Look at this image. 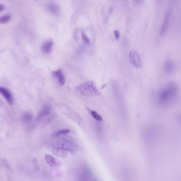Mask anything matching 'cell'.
Listing matches in <instances>:
<instances>
[{"label":"cell","mask_w":181,"mask_h":181,"mask_svg":"<svg viewBox=\"0 0 181 181\" xmlns=\"http://www.w3.org/2000/svg\"><path fill=\"white\" fill-rule=\"evenodd\" d=\"M178 91V87L176 84H168L158 93L157 98L159 103L164 106L171 104L177 98Z\"/></svg>","instance_id":"1"},{"label":"cell","mask_w":181,"mask_h":181,"mask_svg":"<svg viewBox=\"0 0 181 181\" xmlns=\"http://www.w3.org/2000/svg\"><path fill=\"white\" fill-rule=\"evenodd\" d=\"M80 94L85 96H97L101 94L96 84L92 81H87L78 86L76 88Z\"/></svg>","instance_id":"2"},{"label":"cell","mask_w":181,"mask_h":181,"mask_svg":"<svg viewBox=\"0 0 181 181\" xmlns=\"http://www.w3.org/2000/svg\"><path fill=\"white\" fill-rule=\"evenodd\" d=\"M59 108L60 111H62L64 115L66 116L73 121L75 122V123H77L82 128L85 127V122L77 112H75V111L64 104H60Z\"/></svg>","instance_id":"3"},{"label":"cell","mask_w":181,"mask_h":181,"mask_svg":"<svg viewBox=\"0 0 181 181\" xmlns=\"http://www.w3.org/2000/svg\"><path fill=\"white\" fill-rule=\"evenodd\" d=\"M78 174L79 181H98L90 168L87 165L82 166L79 168Z\"/></svg>","instance_id":"4"},{"label":"cell","mask_w":181,"mask_h":181,"mask_svg":"<svg viewBox=\"0 0 181 181\" xmlns=\"http://www.w3.org/2000/svg\"><path fill=\"white\" fill-rule=\"evenodd\" d=\"M55 147L64 149L69 152H74L77 150V147L75 143L66 139H60L55 142Z\"/></svg>","instance_id":"5"},{"label":"cell","mask_w":181,"mask_h":181,"mask_svg":"<svg viewBox=\"0 0 181 181\" xmlns=\"http://www.w3.org/2000/svg\"><path fill=\"white\" fill-rule=\"evenodd\" d=\"M171 14H172V11L171 9H168L166 11L165 13L164 14L163 20L162 21L161 27L160 28V35L161 36H164L166 33L168 32V28L170 27L171 20Z\"/></svg>","instance_id":"6"},{"label":"cell","mask_w":181,"mask_h":181,"mask_svg":"<svg viewBox=\"0 0 181 181\" xmlns=\"http://www.w3.org/2000/svg\"><path fill=\"white\" fill-rule=\"evenodd\" d=\"M129 60L132 65L136 68L141 69L142 67V62L138 52L136 50H131L129 53Z\"/></svg>","instance_id":"7"},{"label":"cell","mask_w":181,"mask_h":181,"mask_svg":"<svg viewBox=\"0 0 181 181\" xmlns=\"http://www.w3.org/2000/svg\"><path fill=\"white\" fill-rule=\"evenodd\" d=\"M52 77L54 81H55L60 87H62L65 84V76L62 69H59L53 71L52 73Z\"/></svg>","instance_id":"8"},{"label":"cell","mask_w":181,"mask_h":181,"mask_svg":"<svg viewBox=\"0 0 181 181\" xmlns=\"http://www.w3.org/2000/svg\"><path fill=\"white\" fill-rule=\"evenodd\" d=\"M52 106L49 104H46L39 112L37 117V120H40L43 117L49 116L52 112Z\"/></svg>","instance_id":"9"},{"label":"cell","mask_w":181,"mask_h":181,"mask_svg":"<svg viewBox=\"0 0 181 181\" xmlns=\"http://www.w3.org/2000/svg\"><path fill=\"white\" fill-rule=\"evenodd\" d=\"M0 93L9 104L13 103V98L9 90L3 87H0Z\"/></svg>","instance_id":"10"},{"label":"cell","mask_w":181,"mask_h":181,"mask_svg":"<svg viewBox=\"0 0 181 181\" xmlns=\"http://www.w3.org/2000/svg\"><path fill=\"white\" fill-rule=\"evenodd\" d=\"M52 152L53 154L55 155L56 156L59 157H64L67 156L69 152L59 147H55L52 149Z\"/></svg>","instance_id":"11"},{"label":"cell","mask_w":181,"mask_h":181,"mask_svg":"<svg viewBox=\"0 0 181 181\" xmlns=\"http://www.w3.org/2000/svg\"><path fill=\"white\" fill-rule=\"evenodd\" d=\"M44 158L46 160L47 164H48V165L51 168H55L57 166L58 164H57V160H56V158L52 155L49 154L46 155Z\"/></svg>","instance_id":"12"},{"label":"cell","mask_w":181,"mask_h":181,"mask_svg":"<svg viewBox=\"0 0 181 181\" xmlns=\"http://www.w3.org/2000/svg\"><path fill=\"white\" fill-rule=\"evenodd\" d=\"M53 43L52 41H47L44 43L41 47L42 52L44 54H49L52 49Z\"/></svg>","instance_id":"13"},{"label":"cell","mask_w":181,"mask_h":181,"mask_svg":"<svg viewBox=\"0 0 181 181\" xmlns=\"http://www.w3.org/2000/svg\"><path fill=\"white\" fill-rule=\"evenodd\" d=\"M33 117L32 114L30 112H25L22 116V121L25 125H29L33 120Z\"/></svg>","instance_id":"14"},{"label":"cell","mask_w":181,"mask_h":181,"mask_svg":"<svg viewBox=\"0 0 181 181\" xmlns=\"http://www.w3.org/2000/svg\"><path fill=\"white\" fill-rule=\"evenodd\" d=\"M48 8L49 11L51 12L53 14H57L60 12V7L58 6L57 4H54V3L49 4L48 6Z\"/></svg>","instance_id":"15"},{"label":"cell","mask_w":181,"mask_h":181,"mask_svg":"<svg viewBox=\"0 0 181 181\" xmlns=\"http://www.w3.org/2000/svg\"><path fill=\"white\" fill-rule=\"evenodd\" d=\"M165 70L168 73H170L173 71L174 69V64L171 61H168L165 64Z\"/></svg>","instance_id":"16"},{"label":"cell","mask_w":181,"mask_h":181,"mask_svg":"<svg viewBox=\"0 0 181 181\" xmlns=\"http://www.w3.org/2000/svg\"><path fill=\"white\" fill-rule=\"evenodd\" d=\"M69 132H70L69 129H63V130H59V131L52 133V136L53 137H59L60 136L66 135V134L69 133Z\"/></svg>","instance_id":"17"},{"label":"cell","mask_w":181,"mask_h":181,"mask_svg":"<svg viewBox=\"0 0 181 181\" xmlns=\"http://www.w3.org/2000/svg\"><path fill=\"white\" fill-rule=\"evenodd\" d=\"M90 112L91 116H92V117L94 119L96 120V121H102V117L98 113H97L96 111H93V110H90Z\"/></svg>","instance_id":"18"},{"label":"cell","mask_w":181,"mask_h":181,"mask_svg":"<svg viewBox=\"0 0 181 181\" xmlns=\"http://www.w3.org/2000/svg\"><path fill=\"white\" fill-rule=\"evenodd\" d=\"M10 20V16L9 15L2 16L1 17H0V23L4 24V23H7Z\"/></svg>","instance_id":"19"},{"label":"cell","mask_w":181,"mask_h":181,"mask_svg":"<svg viewBox=\"0 0 181 181\" xmlns=\"http://www.w3.org/2000/svg\"><path fill=\"white\" fill-rule=\"evenodd\" d=\"M82 39L85 42L86 44H89L90 43V40L89 37L87 36V35L85 34V33L83 31H82Z\"/></svg>","instance_id":"20"},{"label":"cell","mask_w":181,"mask_h":181,"mask_svg":"<svg viewBox=\"0 0 181 181\" xmlns=\"http://www.w3.org/2000/svg\"><path fill=\"white\" fill-rule=\"evenodd\" d=\"M114 37H115L116 40H118L119 39L120 36L119 31L117 30H114Z\"/></svg>","instance_id":"21"},{"label":"cell","mask_w":181,"mask_h":181,"mask_svg":"<svg viewBox=\"0 0 181 181\" xmlns=\"http://www.w3.org/2000/svg\"><path fill=\"white\" fill-rule=\"evenodd\" d=\"M133 1L137 4H141L143 3L144 0H133Z\"/></svg>","instance_id":"22"},{"label":"cell","mask_w":181,"mask_h":181,"mask_svg":"<svg viewBox=\"0 0 181 181\" xmlns=\"http://www.w3.org/2000/svg\"><path fill=\"white\" fill-rule=\"evenodd\" d=\"M3 9H4V6L2 5V4H0V12L2 11Z\"/></svg>","instance_id":"23"},{"label":"cell","mask_w":181,"mask_h":181,"mask_svg":"<svg viewBox=\"0 0 181 181\" xmlns=\"http://www.w3.org/2000/svg\"><path fill=\"white\" fill-rule=\"evenodd\" d=\"M178 119L181 122V114H179V116H178Z\"/></svg>","instance_id":"24"},{"label":"cell","mask_w":181,"mask_h":181,"mask_svg":"<svg viewBox=\"0 0 181 181\" xmlns=\"http://www.w3.org/2000/svg\"><path fill=\"white\" fill-rule=\"evenodd\" d=\"M3 104V103L2 102V101L0 99V106H1Z\"/></svg>","instance_id":"25"},{"label":"cell","mask_w":181,"mask_h":181,"mask_svg":"<svg viewBox=\"0 0 181 181\" xmlns=\"http://www.w3.org/2000/svg\"><path fill=\"white\" fill-rule=\"evenodd\" d=\"M157 1H158V2H161L162 0H157Z\"/></svg>","instance_id":"26"},{"label":"cell","mask_w":181,"mask_h":181,"mask_svg":"<svg viewBox=\"0 0 181 181\" xmlns=\"http://www.w3.org/2000/svg\"><path fill=\"white\" fill-rule=\"evenodd\" d=\"M36 1H38V0H36Z\"/></svg>","instance_id":"27"}]
</instances>
